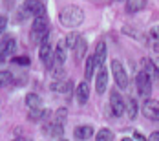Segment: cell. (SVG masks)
Returning <instances> with one entry per match:
<instances>
[{"label": "cell", "mask_w": 159, "mask_h": 141, "mask_svg": "<svg viewBox=\"0 0 159 141\" xmlns=\"http://www.w3.org/2000/svg\"><path fill=\"white\" fill-rule=\"evenodd\" d=\"M13 63H15V64H20V66H28L31 61H30V57L22 55V57H15V59H13Z\"/></svg>", "instance_id": "cell-30"}, {"label": "cell", "mask_w": 159, "mask_h": 141, "mask_svg": "<svg viewBox=\"0 0 159 141\" xmlns=\"http://www.w3.org/2000/svg\"><path fill=\"white\" fill-rule=\"evenodd\" d=\"M146 7V0H126V11L128 13H139Z\"/></svg>", "instance_id": "cell-16"}, {"label": "cell", "mask_w": 159, "mask_h": 141, "mask_svg": "<svg viewBox=\"0 0 159 141\" xmlns=\"http://www.w3.org/2000/svg\"><path fill=\"white\" fill-rule=\"evenodd\" d=\"M143 66H144V72L152 77H159V68L156 66V63H152V61H148V59H144L143 61Z\"/></svg>", "instance_id": "cell-20"}, {"label": "cell", "mask_w": 159, "mask_h": 141, "mask_svg": "<svg viewBox=\"0 0 159 141\" xmlns=\"http://www.w3.org/2000/svg\"><path fill=\"white\" fill-rule=\"evenodd\" d=\"M42 132L46 136H49V138H61L64 132V126H62V123L55 121V123H48V125L42 126Z\"/></svg>", "instance_id": "cell-8"}, {"label": "cell", "mask_w": 159, "mask_h": 141, "mask_svg": "<svg viewBox=\"0 0 159 141\" xmlns=\"http://www.w3.org/2000/svg\"><path fill=\"white\" fill-rule=\"evenodd\" d=\"M71 51H73V61H75V64H79L84 59V55H86V40H84V37H80L79 42L75 44V48Z\"/></svg>", "instance_id": "cell-12"}, {"label": "cell", "mask_w": 159, "mask_h": 141, "mask_svg": "<svg viewBox=\"0 0 159 141\" xmlns=\"http://www.w3.org/2000/svg\"><path fill=\"white\" fill-rule=\"evenodd\" d=\"M148 141H159V132H152L148 136Z\"/></svg>", "instance_id": "cell-31"}, {"label": "cell", "mask_w": 159, "mask_h": 141, "mask_svg": "<svg viewBox=\"0 0 159 141\" xmlns=\"http://www.w3.org/2000/svg\"><path fill=\"white\" fill-rule=\"evenodd\" d=\"M148 37H150V40H152V42H159V26L152 28L150 33H148Z\"/></svg>", "instance_id": "cell-29"}, {"label": "cell", "mask_w": 159, "mask_h": 141, "mask_svg": "<svg viewBox=\"0 0 159 141\" xmlns=\"http://www.w3.org/2000/svg\"><path fill=\"white\" fill-rule=\"evenodd\" d=\"M135 84H137L141 95H144V97L150 95V92H152V82H150V75L146 72H139L135 75Z\"/></svg>", "instance_id": "cell-5"}, {"label": "cell", "mask_w": 159, "mask_h": 141, "mask_svg": "<svg viewBox=\"0 0 159 141\" xmlns=\"http://www.w3.org/2000/svg\"><path fill=\"white\" fill-rule=\"evenodd\" d=\"M79 39H80V35H77V33H70L64 40H66V46L70 48V49H73V48H75V44L79 42Z\"/></svg>", "instance_id": "cell-26"}, {"label": "cell", "mask_w": 159, "mask_h": 141, "mask_svg": "<svg viewBox=\"0 0 159 141\" xmlns=\"http://www.w3.org/2000/svg\"><path fill=\"white\" fill-rule=\"evenodd\" d=\"M84 20V11L77 6H66L59 13V22L64 28H77Z\"/></svg>", "instance_id": "cell-1"}, {"label": "cell", "mask_w": 159, "mask_h": 141, "mask_svg": "<svg viewBox=\"0 0 159 141\" xmlns=\"http://www.w3.org/2000/svg\"><path fill=\"white\" fill-rule=\"evenodd\" d=\"M31 40L35 44L48 42V30H31Z\"/></svg>", "instance_id": "cell-18"}, {"label": "cell", "mask_w": 159, "mask_h": 141, "mask_svg": "<svg viewBox=\"0 0 159 141\" xmlns=\"http://www.w3.org/2000/svg\"><path fill=\"white\" fill-rule=\"evenodd\" d=\"M16 49V40L13 37H6L4 40H2V59H7L9 55H13Z\"/></svg>", "instance_id": "cell-9"}, {"label": "cell", "mask_w": 159, "mask_h": 141, "mask_svg": "<svg viewBox=\"0 0 159 141\" xmlns=\"http://www.w3.org/2000/svg\"><path fill=\"white\" fill-rule=\"evenodd\" d=\"M143 115L146 119H150V121H159V101L156 99H146L143 103Z\"/></svg>", "instance_id": "cell-4"}, {"label": "cell", "mask_w": 159, "mask_h": 141, "mask_svg": "<svg viewBox=\"0 0 159 141\" xmlns=\"http://www.w3.org/2000/svg\"><path fill=\"white\" fill-rule=\"evenodd\" d=\"M33 30H48V16H33Z\"/></svg>", "instance_id": "cell-24"}, {"label": "cell", "mask_w": 159, "mask_h": 141, "mask_svg": "<svg viewBox=\"0 0 159 141\" xmlns=\"http://www.w3.org/2000/svg\"><path fill=\"white\" fill-rule=\"evenodd\" d=\"M111 73H113V79H115V82H117V86L119 88H128V75L126 72H125V68H123V64L119 63L117 59H113L111 61Z\"/></svg>", "instance_id": "cell-2"}, {"label": "cell", "mask_w": 159, "mask_h": 141, "mask_svg": "<svg viewBox=\"0 0 159 141\" xmlns=\"http://www.w3.org/2000/svg\"><path fill=\"white\" fill-rule=\"evenodd\" d=\"M51 90L57 94H70L71 92V82L70 81H62V82H53Z\"/></svg>", "instance_id": "cell-19"}, {"label": "cell", "mask_w": 159, "mask_h": 141, "mask_svg": "<svg viewBox=\"0 0 159 141\" xmlns=\"http://www.w3.org/2000/svg\"><path fill=\"white\" fill-rule=\"evenodd\" d=\"M57 117H55V121H59V123H64L66 121V115H68V110L66 108H61V110H57V114H55Z\"/></svg>", "instance_id": "cell-28"}, {"label": "cell", "mask_w": 159, "mask_h": 141, "mask_svg": "<svg viewBox=\"0 0 159 141\" xmlns=\"http://www.w3.org/2000/svg\"><path fill=\"white\" fill-rule=\"evenodd\" d=\"M134 138H135V139H137V141H148V139H146V138H143V136H141L139 132H134Z\"/></svg>", "instance_id": "cell-33"}, {"label": "cell", "mask_w": 159, "mask_h": 141, "mask_svg": "<svg viewBox=\"0 0 159 141\" xmlns=\"http://www.w3.org/2000/svg\"><path fill=\"white\" fill-rule=\"evenodd\" d=\"M126 114L130 119H135V115H137V101L135 99H128L126 101Z\"/></svg>", "instance_id": "cell-25"}, {"label": "cell", "mask_w": 159, "mask_h": 141, "mask_svg": "<svg viewBox=\"0 0 159 141\" xmlns=\"http://www.w3.org/2000/svg\"><path fill=\"white\" fill-rule=\"evenodd\" d=\"M66 49H68V46H66V40H59L57 42V48H55V63L61 64L62 66L64 61H66Z\"/></svg>", "instance_id": "cell-15"}, {"label": "cell", "mask_w": 159, "mask_h": 141, "mask_svg": "<svg viewBox=\"0 0 159 141\" xmlns=\"http://www.w3.org/2000/svg\"><path fill=\"white\" fill-rule=\"evenodd\" d=\"M97 68V63H95V57L92 55V57H88L86 59V66H84V75H86V79H92V75H93V70Z\"/></svg>", "instance_id": "cell-21"}, {"label": "cell", "mask_w": 159, "mask_h": 141, "mask_svg": "<svg viewBox=\"0 0 159 141\" xmlns=\"http://www.w3.org/2000/svg\"><path fill=\"white\" fill-rule=\"evenodd\" d=\"M6 24H7V20H6V16H2V18H0V30H2V31L6 30Z\"/></svg>", "instance_id": "cell-32"}, {"label": "cell", "mask_w": 159, "mask_h": 141, "mask_svg": "<svg viewBox=\"0 0 159 141\" xmlns=\"http://www.w3.org/2000/svg\"><path fill=\"white\" fill-rule=\"evenodd\" d=\"M110 108L113 110L115 117H119V115H123L126 112V103H125L123 95L119 94V90H111L110 92Z\"/></svg>", "instance_id": "cell-3"}, {"label": "cell", "mask_w": 159, "mask_h": 141, "mask_svg": "<svg viewBox=\"0 0 159 141\" xmlns=\"http://www.w3.org/2000/svg\"><path fill=\"white\" fill-rule=\"evenodd\" d=\"M93 57H95L97 68H102V66H104V59H106V44H104L102 40H99V42H97Z\"/></svg>", "instance_id": "cell-13"}, {"label": "cell", "mask_w": 159, "mask_h": 141, "mask_svg": "<svg viewBox=\"0 0 159 141\" xmlns=\"http://www.w3.org/2000/svg\"><path fill=\"white\" fill-rule=\"evenodd\" d=\"M156 66H157V68H159V59H156Z\"/></svg>", "instance_id": "cell-37"}, {"label": "cell", "mask_w": 159, "mask_h": 141, "mask_svg": "<svg viewBox=\"0 0 159 141\" xmlns=\"http://www.w3.org/2000/svg\"><path fill=\"white\" fill-rule=\"evenodd\" d=\"M40 103H42L40 95H37V94L26 95V105H28V108H40Z\"/></svg>", "instance_id": "cell-22"}, {"label": "cell", "mask_w": 159, "mask_h": 141, "mask_svg": "<svg viewBox=\"0 0 159 141\" xmlns=\"http://www.w3.org/2000/svg\"><path fill=\"white\" fill-rule=\"evenodd\" d=\"M39 55H40V59H42V63L46 64V68L51 70V68H53V61H55V53H51V46H49L48 42L40 44Z\"/></svg>", "instance_id": "cell-7"}, {"label": "cell", "mask_w": 159, "mask_h": 141, "mask_svg": "<svg viewBox=\"0 0 159 141\" xmlns=\"http://www.w3.org/2000/svg\"><path fill=\"white\" fill-rule=\"evenodd\" d=\"M61 141H66V139H61Z\"/></svg>", "instance_id": "cell-38"}, {"label": "cell", "mask_w": 159, "mask_h": 141, "mask_svg": "<svg viewBox=\"0 0 159 141\" xmlns=\"http://www.w3.org/2000/svg\"><path fill=\"white\" fill-rule=\"evenodd\" d=\"M24 7L31 13L33 16H46V6L40 0H26Z\"/></svg>", "instance_id": "cell-6"}, {"label": "cell", "mask_w": 159, "mask_h": 141, "mask_svg": "<svg viewBox=\"0 0 159 141\" xmlns=\"http://www.w3.org/2000/svg\"><path fill=\"white\" fill-rule=\"evenodd\" d=\"M13 141H31V139H28V138H16V139H13Z\"/></svg>", "instance_id": "cell-35"}, {"label": "cell", "mask_w": 159, "mask_h": 141, "mask_svg": "<svg viewBox=\"0 0 159 141\" xmlns=\"http://www.w3.org/2000/svg\"><path fill=\"white\" fill-rule=\"evenodd\" d=\"M73 134H75V138H77V139L86 141V139H90V138L93 136V128H92L90 125H80V126H75Z\"/></svg>", "instance_id": "cell-14"}, {"label": "cell", "mask_w": 159, "mask_h": 141, "mask_svg": "<svg viewBox=\"0 0 159 141\" xmlns=\"http://www.w3.org/2000/svg\"><path fill=\"white\" fill-rule=\"evenodd\" d=\"M48 115H49V110H44V108H30V112H28L30 121H40V119H46Z\"/></svg>", "instance_id": "cell-17"}, {"label": "cell", "mask_w": 159, "mask_h": 141, "mask_svg": "<svg viewBox=\"0 0 159 141\" xmlns=\"http://www.w3.org/2000/svg\"><path fill=\"white\" fill-rule=\"evenodd\" d=\"M95 141H113V132L110 128H101L95 134Z\"/></svg>", "instance_id": "cell-23"}, {"label": "cell", "mask_w": 159, "mask_h": 141, "mask_svg": "<svg viewBox=\"0 0 159 141\" xmlns=\"http://www.w3.org/2000/svg\"><path fill=\"white\" fill-rule=\"evenodd\" d=\"M53 75H55V77H57V79H59V77L62 79V77H64V70H62V68H61V70H57V72H55Z\"/></svg>", "instance_id": "cell-34"}, {"label": "cell", "mask_w": 159, "mask_h": 141, "mask_svg": "<svg viewBox=\"0 0 159 141\" xmlns=\"http://www.w3.org/2000/svg\"><path fill=\"white\" fill-rule=\"evenodd\" d=\"M106 84H108V72H106V68L102 66V68L99 70V73H97V82H95L97 94H104Z\"/></svg>", "instance_id": "cell-11"}, {"label": "cell", "mask_w": 159, "mask_h": 141, "mask_svg": "<svg viewBox=\"0 0 159 141\" xmlns=\"http://www.w3.org/2000/svg\"><path fill=\"white\" fill-rule=\"evenodd\" d=\"M121 141H134V139H130V138H123Z\"/></svg>", "instance_id": "cell-36"}, {"label": "cell", "mask_w": 159, "mask_h": 141, "mask_svg": "<svg viewBox=\"0 0 159 141\" xmlns=\"http://www.w3.org/2000/svg\"><path fill=\"white\" fill-rule=\"evenodd\" d=\"M88 97H90V86H88L86 81H82V82L77 84V88H75V99L79 101L80 105H84L88 101Z\"/></svg>", "instance_id": "cell-10"}, {"label": "cell", "mask_w": 159, "mask_h": 141, "mask_svg": "<svg viewBox=\"0 0 159 141\" xmlns=\"http://www.w3.org/2000/svg\"><path fill=\"white\" fill-rule=\"evenodd\" d=\"M13 73L11 72H2V75H0V81L4 82V84H13Z\"/></svg>", "instance_id": "cell-27"}]
</instances>
